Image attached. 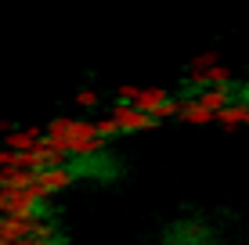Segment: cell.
<instances>
[{
	"label": "cell",
	"instance_id": "cell-1",
	"mask_svg": "<svg viewBox=\"0 0 249 245\" xmlns=\"http://www.w3.org/2000/svg\"><path fill=\"white\" fill-rule=\"evenodd\" d=\"M65 170L72 173L76 184H90V188H108V184L119 180L123 173V159L108 148L87 151V155H69L65 159Z\"/></svg>",
	"mask_w": 249,
	"mask_h": 245
},
{
	"label": "cell",
	"instance_id": "cell-4",
	"mask_svg": "<svg viewBox=\"0 0 249 245\" xmlns=\"http://www.w3.org/2000/svg\"><path fill=\"white\" fill-rule=\"evenodd\" d=\"M170 245H220L217 234L210 231L206 224H177L174 231L166 234Z\"/></svg>",
	"mask_w": 249,
	"mask_h": 245
},
{
	"label": "cell",
	"instance_id": "cell-2",
	"mask_svg": "<svg viewBox=\"0 0 249 245\" xmlns=\"http://www.w3.org/2000/svg\"><path fill=\"white\" fill-rule=\"evenodd\" d=\"M108 112L119 119V130H123V137H137V133H148V130H156V126H159V115L141 112L134 101H119V98H116Z\"/></svg>",
	"mask_w": 249,
	"mask_h": 245
},
{
	"label": "cell",
	"instance_id": "cell-10",
	"mask_svg": "<svg viewBox=\"0 0 249 245\" xmlns=\"http://www.w3.org/2000/svg\"><path fill=\"white\" fill-rule=\"evenodd\" d=\"M76 105H80V108H98L101 94H98V90H80V94H76Z\"/></svg>",
	"mask_w": 249,
	"mask_h": 245
},
{
	"label": "cell",
	"instance_id": "cell-6",
	"mask_svg": "<svg viewBox=\"0 0 249 245\" xmlns=\"http://www.w3.org/2000/svg\"><path fill=\"white\" fill-rule=\"evenodd\" d=\"M40 137H44L40 126H29V130H7L4 148H11V151H33V148L40 145Z\"/></svg>",
	"mask_w": 249,
	"mask_h": 245
},
{
	"label": "cell",
	"instance_id": "cell-11",
	"mask_svg": "<svg viewBox=\"0 0 249 245\" xmlns=\"http://www.w3.org/2000/svg\"><path fill=\"white\" fill-rule=\"evenodd\" d=\"M210 65H217V54H213V50H206V54H199L192 62V72H199V69H210Z\"/></svg>",
	"mask_w": 249,
	"mask_h": 245
},
{
	"label": "cell",
	"instance_id": "cell-5",
	"mask_svg": "<svg viewBox=\"0 0 249 245\" xmlns=\"http://www.w3.org/2000/svg\"><path fill=\"white\" fill-rule=\"evenodd\" d=\"M181 119L184 123H217V112L213 108H206V101L199 94H184L181 98Z\"/></svg>",
	"mask_w": 249,
	"mask_h": 245
},
{
	"label": "cell",
	"instance_id": "cell-9",
	"mask_svg": "<svg viewBox=\"0 0 249 245\" xmlns=\"http://www.w3.org/2000/svg\"><path fill=\"white\" fill-rule=\"evenodd\" d=\"M94 123H98V133H101V137H108V141H112V137H123V130H119V119H116L112 112H108L105 119H94Z\"/></svg>",
	"mask_w": 249,
	"mask_h": 245
},
{
	"label": "cell",
	"instance_id": "cell-3",
	"mask_svg": "<svg viewBox=\"0 0 249 245\" xmlns=\"http://www.w3.org/2000/svg\"><path fill=\"white\" fill-rule=\"evenodd\" d=\"M33 184H36L40 191H47L51 198L69 191V188H76V180H72V173L65 170V163L62 166H47V170H33Z\"/></svg>",
	"mask_w": 249,
	"mask_h": 245
},
{
	"label": "cell",
	"instance_id": "cell-8",
	"mask_svg": "<svg viewBox=\"0 0 249 245\" xmlns=\"http://www.w3.org/2000/svg\"><path fill=\"white\" fill-rule=\"evenodd\" d=\"M217 123H224V126H242V123H249V105L231 101V105H224L217 112Z\"/></svg>",
	"mask_w": 249,
	"mask_h": 245
},
{
	"label": "cell",
	"instance_id": "cell-7",
	"mask_svg": "<svg viewBox=\"0 0 249 245\" xmlns=\"http://www.w3.org/2000/svg\"><path fill=\"white\" fill-rule=\"evenodd\" d=\"M29 234V220H22V216H0V238L7 242H18Z\"/></svg>",
	"mask_w": 249,
	"mask_h": 245
}]
</instances>
